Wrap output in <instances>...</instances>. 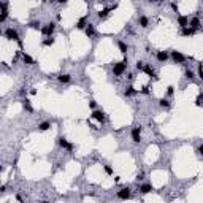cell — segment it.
<instances>
[{
    "label": "cell",
    "instance_id": "obj_1",
    "mask_svg": "<svg viewBox=\"0 0 203 203\" xmlns=\"http://www.w3.org/2000/svg\"><path fill=\"white\" fill-rule=\"evenodd\" d=\"M3 37H5L6 40H10V41H18V45L22 46V41H21V38H19V33L16 32L14 29H11V27L3 32Z\"/></svg>",
    "mask_w": 203,
    "mask_h": 203
},
{
    "label": "cell",
    "instance_id": "obj_2",
    "mask_svg": "<svg viewBox=\"0 0 203 203\" xmlns=\"http://www.w3.org/2000/svg\"><path fill=\"white\" fill-rule=\"evenodd\" d=\"M127 70V60H122V62H116L113 65V73L116 76H121L124 72Z\"/></svg>",
    "mask_w": 203,
    "mask_h": 203
},
{
    "label": "cell",
    "instance_id": "obj_3",
    "mask_svg": "<svg viewBox=\"0 0 203 203\" xmlns=\"http://www.w3.org/2000/svg\"><path fill=\"white\" fill-rule=\"evenodd\" d=\"M54 30H56V24H54V22H48V24L41 29V33L45 37H52Z\"/></svg>",
    "mask_w": 203,
    "mask_h": 203
},
{
    "label": "cell",
    "instance_id": "obj_4",
    "mask_svg": "<svg viewBox=\"0 0 203 203\" xmlns=\"http://www.w3.org/2000/svg\"><path fill=\"white\" fill-rule=\"evenodd\" d=\"M130 135H132V141L133 143H140L141 141V127H133Z\"/></svg>",
    "mask_w": 203,
    "mask_h": 203
},
{
    "label": "cell",
    "instance_id": "obj_5",
    "mask_svg": "<svg viewBox=\"0 0 203 203\" xmlns=\"http://www.w3.org/2000/svg\"><path fill=\"white\" fill-rule=\"evenodd\" d=\"M57 143H59V146H60V148H64V149H67L68 152H73V144H72V143H68L65 137H60L59 140H57Z\"/></svg>",
    "mask_w": 203,
    "mask_h": 203
},
{
    "label": "cell",
    "instance_id": "obj_6",
    "mask_svg": "<svg viewBox=\"0 0 203 203\" xmlns=\"http://www.w3.org/2000/svg\"><path fill=\"white\" fill-rule=\"evenodd\" d=\"M116 195H117V198H119V200H127V198L132 197L130 189H128V187H124V189H121V191H117Z\"/></svg>",
    "mask_w": 203,
    "mask_h": 203
},
{
    "label": "cell",
    "instance_id": "obj_7",
    "mask_svg": "<svg viewBox=\"0 0 203 203\" xmlns=\"http://www.w3.org/2000/svg\"><path fill=\"white\" fill-rule=\"evenodd\" d=\"M171 59H173L175 64H184L186 62L184 54H181L179 51H173V52H171Z\"/></svg>",
    "mask_w": 203,
    "mask_h": 203
},
{
    "label": "cell",
    "instance_id": "obj_8",
    "mask_svg": "<svg viewBox=\"0 0 203 203\" xmlns=\"http://www.w3.org/2000/svg\"><path fill=\"white\" fill-rule=\"evenodd\" d=\"M92 117L95 121H99V122H105V113L100 110H94L92 111Z\"/></svg>",
    "mask_w": 203,
    "mask_h": 203
},
{
    "label": "cell",
    "instance_id": "obj_9",
    "mask_svg": "<svg viewBox=\"0 0 203 203\" xmlns=\"http://www.w3.org/2000/svg\"><path fill=\"white\" fill-rule=\"evenodd\" d=\"M6 18H8V6H6V2L3 0L2 2V16H0V22H5Z\"/></svg>",
    "mask_w": 203,
    "mask_h": 203
},
{
    "label": "cell",
    "instance_id": "obj_10",
    "mask_svg": "<svg viewBox=\"0 0 203 203\" xmlns=\"http://www.w3.org/2000/svg\"><path fill=\"white\" fill-rule=\"evenodd\" d=\"M117 5H114L113 8H105V10H102V11H99V19H102V21H105V19L110 16V13H111V10H114Z\"/></svg>",
    "mask_w": 203,
    "mask_h": 203
},
{
    "label": "cell",
    "instance_id": "obj_11",
    "mask_svg": "<svg viewBox=\"0 0 203 203\" xmlns=\"http://www.w3.org/2000/svg\"><path fill=\"white\" fill-rule=\"evenodd\" d=\"M168 57L170 56H168V52H165V51H159V52L155 54V59H157L159 62H167Z\"/></svg>",
    "mask_w": 203,
    "mask_h": 203
},
{
    "label": "cell",
    "instance_id": "obj_12",
    "mask_svg": "<svg viewBox=\"0 0 203 203\" xmlns=\"http://www.w3.org/2000/svg\"><path fill=\"white\" fill-rule=\"evenodd\" d=\"M178 26L181 27V29L187 27L189 26V18L187 16H178Z\"/></svg>",
    "mask_w": 203,
    "mask_h": 203
},
{
    "label": "cell",
    "instance_id": "obj_13",
    "mask_svg": "<svg viewBox=\"0 0 203 203\" xmlns=\"http://www.w3.org/2000/svg\"><path fill=\"white\" fill-rule=\"evenodd\" d=\"M138 26L140 27H143V29H146L148 26H149V19L146 18V16H138Z\"/></svg>",
    "mask_w": 203,
    "mask_h": 203
},
{
    "label": "cell",
    "instance_id": "obj_14",
    "mask_svg": "<svg viewBox=\"0 0 203 203\" xmlns=\"http://www.w3.org/2000/svg\"><path fill=\"white\" fill-rule=\"evenodd\" d=\"M84 32H86V35L89 37V38L95 37V29H94V26L89 24V22H87V26H86V29H84Z\"/></svg>",
    "mask_w": 203,
    "mask_h": 203
},
{
    "label": "cell",
    "instance_id": "obj_15",
    "mask_svg": "<svg viewBox=\"0 0 203 203\" xmlns=\"http://www.w3.org/2000/svg\"><path fill=\"white\" fill-rule=\"evenodd\" d=\"M189 26H191L192 29L198 30V29H200V26H202V22H200V19H198V18H191V21H189Z\"/></svg>",
    "mask_w": 203,
    "mask_h": 203
},
{
    "label": "cell",
    "instance_id": "obj_16",
    "mask_svg": "<svg viewBox=\"0 0 203 203\" xmlns=\"http://www.w3.org/2000/svg\"><path fill=\"white\" fill-rule=\"evenodd\" d=\"M70 79H72V76H70L68 73H62V75L57 76V81H59V83H62V84L70 83Z\"/></svg>",
    "mask_w": 203,
    "mask_h": 203
},
{
    "label": "cell",
    "instance_id": "obj_17",
    "mask_svg": "<svg viewBox=\"0 0 203 203\" xmlns=\"http://www.w3.org/2000/svg\"><path fill=\"white\" fill-rule=\"evenodd\" d=\"M182 35H184V37H191V35H194V33H197V30H195V29H192V27L191 26H187V27H184V29H182Z\"/></svg>",
    "mask_w": 203,
    "mask_h": 203
},
{
    "label": "cell",
    "instance_id": "obj_18",
    "mask_svg": "<svg viewBox=\"0 0 203 203\" xmlns=\"http://www.w3.org/2000/svg\"><path fill=\"white\" fill-rule=\"evenodd\" d=\"M143 72H144V73H146V75H148V76H149V78H154V76H155V72H154V68H152V67H151V65H144V68H143Z\"/></svg>",
    "mask_w": 203,
    "mask_h": 203
},
{
    "label": "cell",
    "instance_id": "obj_19",
    "mask_svg": "<svg viewBox=\"0 0 203 203\" xmlns=\"http://www.w3.org/2000/svg\"><path fill=\"white\" fill-rule=\"evenodd\" d=\"M22 62H24L26 64V65H33V64H35V62H33V59H32V57H30L29 56V54H22Z\"/></svg>",
    "mask_w": 203,
    "mask_h": 203
},
{
    "label": "cell",
    "instance_id": "obj_20",
    "mask_svg": "<svg viewBox=\"0 0 203 203\" xmlns=\"http://www.w3.org/2000/svg\"><path fill=\"white\" fill-rule=\"evenodd\" d=\"M49 127H51V122H48V121H45V122L38 124V130H40V132H46V130H49Z\"/></svg>",
    "mask_w": 203,
    "mask_h": 203
},
{
    "label": "cell",
    "instance_id": "obj_21",
    "mask_svg": "<svg viewBox=\"0 0 203 203\" xmlns=\"http://www.w3.org/2000/svg\"><path fill=\"white\" fill-rule=\"evenodd\" d=\"M86 26H87V18H86V16H84V18H81L79 21L76 22L78 29H86Z\"/></svg>",
    "mask_w": 203,
    "mask_h": 203
},
{
    "label": "cell",
    "instance_id": "obj_22",
    "mask_svg": "<svg viewBox=\"0 0 203 203\" xmlns=\"http://www.w3.org/2000/svg\"><path fill=\"white\" fill-rule=\"evenodd\" d=\"M54 41H56V38H54V37H46L41 43H43V46H52Z\"/></svg>",
    "mask_w": 203,
    "mask_h": 203
},
{
    "label": "cell",
    "instance_id": "obj_23",
    "mask_svg": "<svg viewBox=\"0 0 203 203\" xmlns=\"http://www.w3.org/2000/svg\"><path fill=\"white\" fill-rule=\"evenodd\" d=\"M151 191H152V186H151V184H143V186H140V192H141V194H149Z\"/></svg>",
    "mask_w": 203,
    "mask_h": 203
},
{
    "label": "cell",
    "instance_id": "obj_24",
    "mask_svg": "<svg viewBox=\"0 0 203 203\" xmlns=\"http://www.w3.org/2000/svg\"><path fill=\"white\" fill-rule=\"evenodd\" d=\"M22 106H24L26 111H29V113H33V108H32V105H30V102L27 100V99L22 100Z\"/></svg>",
    "mask_w": 203,
    "mask_h": 203
},
{
    "label": "cell",
    "instance_id": "obj_25",
    "mask_svg": "<svg viewBox=\"0 0 203 203\" xmlns=\"http://www.w3.org/2000/svg\"><path fill=\"white\" fill-rule=\"evenodd\" d=\"M29 27L32 30H41V24H40V21H32L29 22Z\"/></svg>",
    "mask_w": 203,
    "mask_h": 203
},
{
    "label": "cell",
    "instance_id": "obj_26",
    "mask_svg": "<svg viewBox=\"0 0 203 203\" xmlns=\"http://www.w3.org/2000/svg\"><path fill=\"white\" fill-rule=\"evenodd\" d=\"M135 94H137V90H135L132 86L126 87V95H127V97H132V95H135Z\"/></svg>",
    "mask_w": 203,
    "mask_h": 203
},
{
    "label": "cell",
    "instance_id": "obj_27",
    "mask_svg": "<svg viewBox=\"0 0 203 203\" xmlns=\"http://www.w3.org/2000/svg\"><path fill=\"white\" fill-rule=\"evenodd\" d=\"M117 46H119V51H121L122 54L127 52V45H126L124 41H117Z\"/></svg>",
    "mask_w": 203,
    "mask_h": 203
},
{
    "label": "cell",
    "instance_id": "obj_28",
    "mask_svg": "<svg viewBox=\"0 0 203 203\" xmlns=\"http://www.w3.org/2000/svg\"><path fill=\"white\" fill-rule=\"evenodd\" d=\"M159 105H160L162 108H170V102H168L167 99H160L159 100Z\"/></svg>",
    "mask_w": 203,
    "mask_h": 203
},
{
    "label": "cell",
    "instance_id": "obj_29",
    "mask_svg": "<svg viewBox=\"0 0 203 203\" xmlns=\"http://www.w3.org/2000/svg\"><path fill=\"white\" fill-rule=\"evenodd\" d=\"M195 105H197V106H203V94H200V95L195 99Z\"/></svg>",
    "mask_w": 203,
    "mask_h": 203
},
{
    "label": "cell",
    "instance_id": "obj_30",
    "mask_svg": "<svg viewBox=\"0 0 203 203\" xmlns=\"http://www.w3.org/2000/svg\"><path fill=\"white\" fill-rule=\"evenodd\" d=\"M186 78L192 81V79H194V78H195V73L192 72V70H186Z\"/></svg>",
    "mask_w": 203,
    "mask_h": 203
},
{
    "label": "cell",
    "instance_id": "obj_31",
    "mask_svg": "<svg viewBox=\"0 0 203 203\" xmlns=\"http://www.w3.org/2000/svg\"><path fill=\"white\" fill-rule=\"evenodd\" d=\"M103 170H105V173H106V175H110V176L113 175V168H111L110 165H103Z\"/></svg>",
    "mask_w": 203,
    "mask_h": 203
},
{
    "label": "cell",
    "instance_id": "obj_32",
    "mask_svg": "<svg viewBox=\"0 0 203 203\" xmlns=\"http://www.w3.org/2000/svg\"><path fill=\"white\" fill-rule=\"evenodd\" d=\"M197 73H198V78H200V79H203V65H202V64H198V70H197Z\"/></svg>",
    "mask_w": 203,
    "mask_h": 203
},
{
    "label": "cell",
    "instance_id": "obj_33",
    "mask_svg": "<svg viewBox=\"0 0 203 203\" xmlns=\"http://www.w3.org/2000/svg\"><path fill=\"white\" fill-rule=\"evenodd\" d=\"M144 68V62H141V60H138L137 62V70H140V72H143Z\"/></svg>",
    "mask_w": 203,
    "mask_h": 203
},
{
    "label": "cell",
    "instance_id": "obj_34",
    "mask_svg": "<svg viewBox=\"0 0 203 203\" xmlns=\"http://www.w3.org/2000/svg\"><path fill=\"white\" fill-rule=\"evenodd\" d=\"M175 87L173 86H168V89H167V95H173V92H175Z\"/></svg>",
    "mask_w": 203,
    "mask_h": 203
},
{
    "label": "cell",
    "instance_id": "obj_35",
    "mask_svg": "<svg viewBox=\"0 0 203 203\" xmlns=\"http://www.w3.org/2000/svg\"><path fill=\"white\" fill-rule=\"evenodd\" d=\"M141 94H149V86H144L143 89H141Z\"/></svg>",
    "mask_w": 203,
    "mask_h": 203
},
{
    "label": "cell",
    "instance_id": "obj_36",
    "mask_svg": "<svg viewBox=\"0 0 203 203\" xmlns=\"http://www.w3.org/2000/svg\"><path fill=\"white\" fill-rule=\"evenodd\" d=\"M89 106L92 108V110H95V106H97V103H95V100H90L89 102Z\"/></svg>",
    "mask_w": 203,
    "mask_h": 203
},
{
    "label": "cell",
    "instance_id": "obj_37",
    "mask_svg": "<svg viewBox=\"0 0 203 203\" xmlns=\"http://www.w3.org/2000/svg\"><path fill=\"white\" fill-rule=\"evenodd\" d=\"M19 94H21L22 97H24V95H27V89H26V87H24V89H21V92H19Z\"/></svg>",
    "mask_w": 203,
    "mask_h": 203
},
{
    "label": "cell",
    "instance_id": "obj_38",
    "mask_svg": "<svg viewBox=\"0 0 203 203\" xmlns=\"http://www.w3.org/2000/svg\"><path fill=\"white\" fill-rule=\"evenodd\" d=\"M171 8H173V10H175V11H176V13H178V6H176V3H171Z\"/></svg>",
    "mask_w": 203,
    "mask_h": 203
},
{
    "label": "cell",
    "instance_id": "obj_39",
    "mask_svg": "<svg viewBox=\"0 0 203 203\" xmlns=\"http://www.w3.org/2000/svg\"><path fill=\"white\" fill-rule=\"evenodd\" d=\"M198 154L203 155V144H200V148H198Z\"/></svg>",
    "mask_w": 203,
    "mask_h": 203
},
{
    "label": "cell",
    "instance_id": "obj_40",
    "mask_svg": "<svg viewBox=\"0 0 203 203\" xmlns=\"http://www.w3.org/2000/svg\"><path fill=\"white\" fill-rule=\"evenodd\" d=\"M143 176H144V175H143V173H140V175H138V176H137V179H138V181H140V179H143Z\"/></svg>",
    "mask_w": 203,
    "mask_h": 203
},
{
    "label": "cell",
    "instance_id": "obj_41",
    "mask_svg": "<svg viewBox=\"0 0 203 203\" xmlns=\"http://www.w3.org/2000/svg\"><path fill=\"white\" fill-rule=\"evenodd\" d=\"M68 0H59V3H67Z\"/></svg>",
    "mask_w": 203,
    "mask_h": 203
},
{
    "label": "cell",
    "instance_id": "obj_42",
    "mask_svg": "<svg viewBox=\"0 0 203 203\" xmlns=\"http://www.w3.org/2000/svg\"><path fill=\"white\" fill-rule=\"evenodd\" d=\"M149 2H151V3H157L159 0H149Z\"/></svg>",
    "mask_w": 203,
    "mask_h": 203
},
{
    "label": "cell",
    "instance_id": "obj_43",
    "mask_svg": "<svg viewBox=\"0 0 203 203\" xmlns=\"http://www.w3.org/2000/svg\"><path fill=\"white\" fill-rule=\"evenodd\" d=\"M2 2H3V0H2Z\"/></svg>",
    "mask_w": 203,
    "mask_h": 203
}]
</instances>
